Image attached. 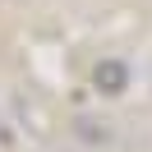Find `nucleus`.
I'll return each instance as SVG.
<instances>
[{
	"label": "nucleus",
	"mask_w": 152,
	"mask_h": 152,
	"mask_svg": "<svg viewBox=\"0 0 152 152\" xmlns=\"http://www.w3.org/2000/svg\"><path fill=\"white\" fill-rule=\"evenodd\" d=\"M92 83H97V92H106V97H120L124 88H129V69H124L120 60H102V65L92 69Z\"/></svg>",
	"instance_id": "obj_1"
}]
</instances>
